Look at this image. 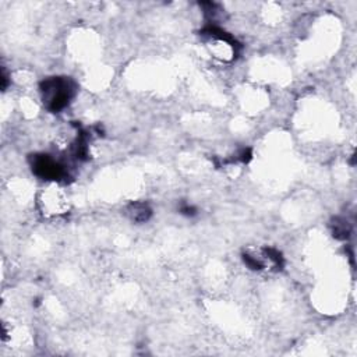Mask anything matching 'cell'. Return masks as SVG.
I'll use <instances>...</instances> for the list:
<instances>
[{"label":"cell","mask_w":357,"mask_h":357,"mask_svg":"<svg viewBox=\"0 0 357 357\" xmlns=\"http://www.w3.org/2000/svg\"><path fill=\"white\" fill-rule=\"evenodd\" d=\"M40 92L45 105L56 112L68 105L74 95V84L68 78L53 77L42 82Z\"/></svg>","instance_id":"obj_1"},{"label":"cell","mask_w":357,"mask_h":357,"mask_svg":"<svg viewBox=\"0 0 357 357\" xmlns=\"http://www.w3.org/2000/svg\"><path fill=\"white\" fill-rule=\"evenodd\" d=\"M202 35L208 38V47L215 54V57L220 60H231L236 54L237 42L234 38L227 35L226 32L218 29L216 26H208L202 31Z\"/></svg>","instance_id":"obj_2"},{"label":"cell","mask_w":357,"mask_h":357,"mask_svg":"<svg viewBox=\"0 0 357 357\" xmlns=\"http://www.w3.org/2000/svg\"><path fill=\"white\" fill-rule=\"evenodd\" d=\"M32 169L38 176L43 178L57 180L64 176L63 166H60L56 160H53L47 155H36L32 162Z\"/></svg>","instance_id":"obj_3"},{"label":"cell","mask_w":357,"mask_h":357,"mask_svg":"<svg viewBox=\"0 0 357 357\" xmlns=\"http://www.w3.org/2000/svg\"><path fill=\"white\" fill-rule=\"evenodd\" d=\"M128 215L134 222H145L151 215V209L148 208L146 204L137 202L128 208Z\"/></svg>","instance_id":"obj_4"}]
</instances>
